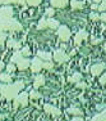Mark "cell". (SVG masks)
Segmentation results:
<instances>
[{"mask_svg":"<svg viewBox=\"0 0 106 121\" xmlns=\"http://www.w3.org/2000/svg\"><path fill=\"white\" fill-rule=\"evenodd\" d=\"M24 88L23 81H18L14 84H1L0 85V94L7 99H14L19 94V91Z\"/></svg>","mask_w":106,"mask_h":121,"instance_id":"obj_1","label":"cell"},{"mask_svg":"<svg viewBox=\"0 0 106 121\" xmlns=\"http://www.w3.org/2000/svg\"><path fill=\"white\" fill-rule=\"evenodd\" d=\"M86 5L84 1H78V0H72V8L73 9H82Z\"/></svg>","mask_w":106,"mask_h":121,"instance_id":"obj_17","label":"cell"},{"mask_svg":"<svg viewBox=\"0 0 106 121\" xmlns=\"http://www.w3.org/2000/svg\"><path fill=\"white\" fill-rule=\"evenodd\" d=\"M90 19H91V21H98V19H100V16H98L97 13H91V14H90Z\"/></svg>","mask_w":106,"mask_h":121,"instance_id":"obj_27","label":"cell"},{"mask_svg":"<svg viewBox=\"0 0 106 121\" xmlns=\"http://www.w3.org/2000/svg\"><path fill=\"white\" fill-rule=\"evenodd\" d=\"M76 86H77V88H79V89H84V88H87V84H86V82L78 81V82H76Z\"/></svg>","mask_w":106,"mask_h":121,"instance_id":"obj_31","label":"cell"},{"mask_svg":"<svg viewBox=\"0 0 106 121\" xmlns=\"http://www.w3.org/2000/svg\"><path fill=\"white\" fill-rule=\"evenodd\" d=\"M13 3H17V4H24L23 0H0V5H3V4H13Z\"/></svg>","mask_w":106,"mask_h":121,"instance_id":"obj_21","label":"cell"},{"mask_svg":"<svg viewBox=\"0 0 106 121\" xmlns=\"http://www.w3.org/2000/svg\"><path fill=\"white\" fill-rule=\"evenodd\" d=\"M81 80H82V73L76 72V73L73 75V76H70L69 79H68V81H69V82H74V84H76V82L81 81Z\"/></svg>","mask_w":106,"mask_h":121,"instance_id":"obj_18","label":"cell"},{"mask_svg":"<svg viewBox=\"0 0 106 121\" xmlns=\"http://www.w3.org/2000/svg\"><path fill=\"white\" fill-rule=\"evenodd\" d=\"M15 66L14 65H12V63H9V65L7 66V70H8V72H14V71H15Z\"/></svg>","mask_w":106,"mask_h":121,"instance_id":"obj_30","label":"cell"},{"mask_svg":"<svg viewBox=\"0 0 106 121\" xmlns=\"http://www.w3.org/2000/svg\"><path fill=\"white\" fill-rule=\"evenodd\" d=\"M41 68H44V62L41 60V58H33L32 62H31V70L32 72H40Z\"/></svg>","mask_w":106,"mask_h":121,"instance_id":"obj_8","label":"cell"},{"mask_svg":"<svg viewBox=\"0 0 106 121\" xmlns=\"http://www.w3.org/2000/svg\"><path fill=\"white\" fill-rule=\"evenodd\" d=\"M37 57L41 59H45V60H51V53H49V52H38Z\"/></svg>","mask_w":106,"mask_h":121,"instance_id":"obj_19","label":"cell"},{"mask_svg":"<svg viewBox=\"0 0 106 121\" xmlns=\"http://www.w3.org/2000/svg\"><path fill=\"white\" fill-rule=\"evenodd\" d=\"M13 9L10 7H0V17H13Z\"/></svg>","mask_w":106,"mask_h":121,"instance_id":"obj_12","label":"cell"},{"mask_svg":"<svg viewBox=\"0 0 106 121\" xmlns=\"http://www.w3.org/2000/svg\"><path fill=\"white\" fill-rule=\"evenodd\" d=\"M68 113H72V115H82V111L79 108H76V107H72L68 109Z\"/></svg>","mask_w":106,"mask_h":121,"instance_id":"obj_23","label":"cell"},{"mask_svg":"<svg viewBox=\"0 0 106 121\" xmlns=\"http://www.w3.org/2000/svg\"><path fill=\"white\" fill-rule=\"evenodd\" d=\"M102 1V0H93V3H96V4H97V3H101Z\"/></svg>","mask_w":106,"mask_h":121,"instance_id":"obj_40","label":"cell"},{"mask_svg":"<svg viewBox=\"0 0 106 121\" xmlns=\"http://www.w3.org/2000/svg\"><path fill=\"white\" fill-rule=\"evenodd\" d=\"M0 81L5 82V84H10L12 82V76L8 73H0Z\"/></svg>","mask_w":106,"mask_h":121,"instance_id":"obj_20","label":"cell"},{"mask_svg":"<svg viewBox=\"0 0 106 121\" xmlns=\"http://www.w3.org/2000/svg\"><path fill=\"white\" fill-rule=\"evenodd\" d=\"M45 13H46V16H47V17H53L54 14H55V10H54L53 8H47Z\"/></svg>","mask_w":106,"mask_h":121,"instance_id":"obj_29","label":"cell"},{"mask_svg":"<svg viewBox=\"0 0 106 121\" xmlns=\"http://www.w3.org/2000/svg\"><path fill=\"white\" fill-rule=\"evenodd\" d=\"M30 97H31V99H38V98H41V93H37V91H31Z\"/></svg>","mask_w":106,"mask_h":121,"instance_id":"obj_24","label":"cell"},{"mask_svg":"<svg viewBox=\"0 0 106 121\" xmlns=\"http://www.w3.org/2000/svg\"><path fill=\"white\" fill-rule=\"evenodd\" d=\"M100 19H102L104 22H106V12H104L101 16H100Z\"/></svg>","mask_w":106,"mask_h":121,"instance_id":"obj_35","label":"cell"},{"mask_svg":"<svg viewBox=\"0 0 106 121\" xmlns=\"http://www.w3.org/2000/svg\"><path fill=\"white\" fill-rule=\"evenodd\" d=\"M27 104H28V94L27 93L18 94V95L14 98V108L26 107Z\"/></svg>","mask_w":106,"mask_h":121,"instance_id":"obj_5","label":"cell"},{"mask_svg":"<svg viewBox=\"0 0 106 121\" xmlns=\"http://www.w3.org/2000/svg\"><path fill=\"white\" fill-rule=\"evenodd\" d=\"M0 30L1 31H22L23 26L19 23L13 17H0Z\"/></svg>","mask_w":106,"mask_h":121,"instance_id":"obj_2","label":"cell"},{"mask_svg":"<svg viewBox=\"0 0 106 121\" xmlns=\"http://www.w3.org/2000/svg\"><path fill=\"white\" fill-rule=\"evenodd\" d=\"M4 67H5V65H4V63H3V62H1V60H0V71H1V70H3V68H4Z\"/></svg>","mask_w":106,"mask_h":121,"instance_id":"obj_38","label":"cell"},{"mask_svg":"<svg viewBox=\"0 0 106 121\" xmlns=\"http://www.w3.org/2000/svg\"><path fill=\"white\" fill-rule=\"evenodd\" d=\"M4 119V115H0V120H3Z\"/></svg>","mask_w":106,"mask_h":121,"instance_id":"obj_41","label":"cell"},{"mask_svg":"<svg viewBox=\"0 0 106 121\" xmlns=\"http://www.w3.org/2000/svg\"><path fill=\"white\" fill-rule=\"evenodd\" d=\"M100 84H101V85H105L106 84V72L102 75L101 77H100Z\"/></svg>","mask_w":106,"mask_h":121,"instance_id":"obj_33","label":"cell"},{"mask_svg":"<svg viewBox=\"0 0 106 121\" xmlns=\"http://www.w3.org/2000/svg\"><path fill=\"white\" fill-rule=\"evenodd\" d=\"M10 60L14 63H17V68H18V70H27V68L30 67V62H31L30 59L24 58L19 50L14 52V54H13V57Z\"/></svg>","mask_w":106,"mask_h":121,"instance_id":"obj_3","label":"cell"},{"mask_svg":"<svg viewBox=\"0 0 106 121\" xmlns=\"http://www.w3.org/2000/svg\"><path fill=\"white\" fill-rule=\"evenodd\" d=\"M87 37H88L87 31L81 30V31H78V32H77L76 37H74V43H76V45H81V44H82V41H83V40H86Z\"/></svg>","mask_w":106,"mask_h":121,"instance_id":"obj_10","label":"cell"},{"mask_svg":"<svg viewBox=\"0 0 106 121\" xmlns=\"http://www.w3.org/2000/svg\"><path fill=\"white\" fill-rule=\"evenodd\" d=\"M44 109H45V112L49 115H51V116H54V117H58L61 115V112H60V109H58L56 107H54V106H51V104H49V103H46V104L44 106Z\"/></svg>","mask_w":106,"mask_h":121,"instance_id":"obj_9","label":"cell"},{"mask_svg":"<svg viewBox=\"0 0 106 121\" xmlns=\"http://www.w3.org/2000/svg\"><path fill=\"white\" fill-rule=\"evenodd\" d=\"M44 84H45V76L44 75H37L35 79V82H33V88L38 89L40 86H42Z\"/></svg>","mask_w":106,"mask_h":121,"instance_id":"obj_13","label":"cell"},{"mask_svg":"<svg viewBox=\"0 0 106 121\" xmlns=\"http://www.w3.org/2000/svg\"><path fill=\"white\" fill-rule=\"evenodd\" d=\"M104 49H105V52H106V44L104 45Z\"/></svg>","mask_w":106,"mask_h":121,"instance_id":"obj_42","label":"cell"},{"mask_svg":"<svg viewBox=\"0 0 106 121\" xmlns=\"http://www.w3.org/2000/svg\"><path fill=\"white\" fill-rule=\"evenodd\" d=\"M21 43H22V41H15V40L9 39V40L7 41V47H8V48H12V49H15V50H18V49L21 48Z\"/></svg>","mask_w":106,"mask_h":121,"instance_id":"obj_15","label":"cell"},{"mask_svg":"<svg viewBox=\"0 0 106 121\" xmlns=\"http://www.w3.org/2000/svg\"><path fill=\"white\" fill-rule=\"evenodd\" d=\"M91 121H106V109L102 111L101 113H97L96 116H93Z\"/></svg>","mask_w":106,"mask_h":121,"instance_id":"obj_16","label":"cell"},{"mask_svg":"<svg viewBox=\"0 0 106 121\" xmlns=\"http://www.w3.org/2000/svg\"><path fill=\"white\" fill-rule=\"evenodd\" d=\"M58 35H59V39L61 41H68L70 39V31L67 26H59Z\"/></svg>","mask_w":106,"mask_h":121,"instance_id":"obj_7","label":"cell"},{"mask_svg":"<svg viewBox=\"0 0 106 121\" xmlns=\"http://www.w3.org/2000/svg\"><path fill=\"white\" fill-rule=\"evenodd\" d=\"M23 1L26 3V4L31 5V7H37V5L41 4L42 0H23Z\"/></svg>","mask_w":106,"mask_h":121,"instance_id":"obj_22","label":"cell"},{"mask_svg":"<svg viewBox=\"0 0 106 121\" xmlns=\"http://www.w3.org/2000/svg\"><path fill=\"white\" fill-rule=\"evenodd\" d=\"M37 27L41 30V28H46V27H50V28H58L59 27V22L56 21V19H53L50 17V18L45 19L42 18L41 21L38 22V25H37Z\"/></svg>","mask_w":106,"mask_h":121,"instance_id":"obj_4","label":"cell"},{"mask_svg":"<svg viewBox=\"0 0 106 121\" xmlns=\"http://www.w3.org/2000/svg\"><path fill=\"white\" fill-rule=\"evenodd\" d=\"M50 3L55 8H64V7H67L68 0H50Z\"/></svg>","mask_w":106,"mask_h":121,"instance_id":"obj_14","label":"cell"},{"mask_svg":"<svg viewBox=\"0 0 106 121\" xmlns=\"http://www.w3.org/2000/svg\"><path fill=\"white\" fill-rule=\"evenodd\" d=\"M98 10H106V0L101 1V4L98 5Z\"/></svg>","mask_w":106,"mask_h":121,"instance_id":"obj_32","label":"cell"},{"mask_svg":"<svg viewBox=\"0 0 106 121\" xmlns=\"http://www.w3.org/2000/svg\"><path fill=\"white\" fill-rule=\"evenodd\" d=\"M21 53H22V56H23V57H28V56L31 54V52H30V48H28V47H24V48L21 50Z\"/></svg>","mask_w":106,"mask_h":121,"instance_id":"obj_25","label":"cell"},{"mask_svg":"<svg viewBox=\"0 0 106 121\" xmlns=\"http://www.w3.org/2000/svg\"><path fill=\"white\" fill-rule=\"evenodd\" d=\"M101 108H104V106H101V104L97 106V109H101Z\"/></svg>","mask_w":106,"mask_h":121,"instance_id":"obj_39","label":"cell"},{"mask_svg":"<svg viewBox=\"0 0 106 121\" xmlns=\"http://www.w3.org/2000/svg\"><path fill=\"white\" fill-rule=\"evenodd\" d=\"M72 121H84L83 119H81V117H76V119H73Z\"/></svg>","mask_w":106,"mask_h":121,"instance_id":"obj_37","label":"cell"},{"mask_svg":"<svg viewBox=\"0 0 106 121\" xmlns=\"http://www.w3.org/2000/svg\"><path fill=\"white\" fill-rule=\"evenodd\" d=\"M44 68H46V70H53L54 65L51 62H44Z\"/></svg>","mask_w":106,"mask_h":121,"instance_id":"obj_28","label":"cell"},{"mask_svg":"<svg viewBox=\"0 0 106 121\" xmlns=\"http://www.w3.org/2000/svg\"><path fill=\"white\" fill-rule=\"evenodd\" d=\"M5 40H7V34H5L4 31L0 30V45H1L5 41Z\"/></svg>","mask_w":106,"mask_h":121,"instance_id":"obj_26","label":"cell"},{"mask_svg":"<svg viewBox=\"0 0 106 121\" xmlns=\"http://www.w3.org/2000/svg\"><path fill=\"white\" fill-rule=\"evenodd\" d=\"M91 9H93V10H96V9H98V5L96 4V3H95V4H92L91 5Z\"/></svg>","mask_w":106,"mask_h":121,"instance_id":"obj_36","label":"cell"},{"mask_svg":"<svg viewBox=\"0 0 106 121\" xmlns=\"http://www.w3.org/2000/svg\"><path fill=\"white\" fill-rule=\"evenodd\" d=\"M102 41V39H92V45H97V44H100V43Z\"/></svg>","mask_w":106,"mask_h":121,"instance_id":"obj_34","label":"cell"},{"mask_svg":"<svg viewBox=\"0 0 106 121\" xmlns=\"http://www.w3.org/2000/svg\"><path fill=\"white\" fill-rule=\"evenodd\" d=\"M104 70H105V65H104V63H96V65H93L92 67H91V72H92L93 76H98V75L101 73Z\"/></svg>","mask_w":106,"mask_h":121,"instance_id":"obj_11","label":"cell"},{"mask_svg":"<svg viewBox=\"0 0 106 121\" xmlns=\"http://www.w3.org/2000/svg\"><path fill=\"white\" fill-rule=\"evenodd\" d=\"M68 59H69V56L65 54V52L63 50V49H58V50H55V53H54V60H55V62L65 63V62H68Z\"/></svg>","mask_w":106,"mask_h":121,"instance_id":"obj_6","label":"cell"}]
</instances>
